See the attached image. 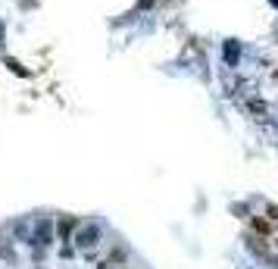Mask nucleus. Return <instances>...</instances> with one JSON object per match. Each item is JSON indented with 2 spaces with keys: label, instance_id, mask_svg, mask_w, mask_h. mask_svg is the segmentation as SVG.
Here are the masks:
<instances>
[{
  "label": "nucleus",
  "instance_id": "obj_2",
  "mask_svg": "<svg viewBox=\"0 0 278 269\" xmlns=\"http://www.w3.org/2000/svg\"><path fill=\"white\" fill-rule=\"evenodd\" d=\"M34 241V247L44 250L53 244V219H38V222H31V235H28V244Z\"/></svg>",
  "mask_w": 278,
  "mask_h": 269
},
{
  "label": "nucleus",
  "instance_id": "obj_3",
  "mask_svg": "<svg viewBox=\"0 0 278 269\" xmlns=\"http://www.w3.org/2000/svg\"><path fill=\"white\" fill-rule=\"evenodd\" d=\"M109 269H113V266H109Z\"/></svg>",
  "mask_w": 278,
  "mask_h": 269
},
{
  "label": "nucleus",
  "instance_id": "obj_1",
  "mask_svg": "<svg viewBox=\"0 0 278 269\" xmlns=\"http://www.w3.org/2000/svg\"><path fill=\"white\" fill-rule=\"evenodd\" d=\"M72 244H75L78 250H91V247H97L103 241V228L97 222H85V225H75V232H72Z\"/></svg>",
  "mask_w": 278,
  "mask_h": 269
}]
</instances>
